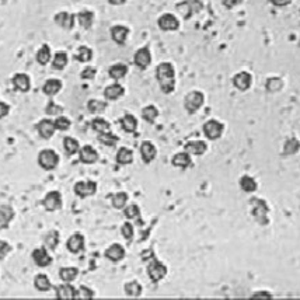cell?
Wrapping results in <instances>:
<instances>
[{
    "instance_id": "8",
    "label": "cell",
    "mask_w": 300,
    "mask_h": 300,
    "mask_svg": "<svg viewBox=\"0 0 300 300\" xmlns=\"http://www.w3.org/2000/svg\"><path fill=\"white\" fill-rule=\"evenodd\" d=\"M44 206L48 212L59 211L62 208V195L59 191H51L45 195Z\"/></svg>"
},
{
    "instance_id": "56",
    "label": "cell",
    "mask_w": 300,
    "mask_h": 300,
    "mask_svg": "<svg viewBox=\"0 0 300 300\" xmlns=\"http://www.w3.org/2000/svg\"><path fill=\"white\" fill-rule=\"evenodd\" d=\"M271 3L278 6V7H285V6H288V4L292 3V0H271Z\"/></svg>"
},
{
    "instance_id": "41",
    "label": "cell",
    "mask_w": 300,
    "mask_h": 300,
    "mask_svg": "<svg viewBox=\"0 0 300 300\" xmlns=\"http://www.w3.org/2000/svg\"><path fill=\"white\" fill-rule=\"evenodd\" d=\"M157 117H159V110L156 108L155 105H147L142 110V118L145 120L146 122L155 123Z\"/></svg>"
},
{
    "instance_id": "30",
    "label": "cell",
    "mask_w": 300,
    "mask_h": 300,
    "mask_svg": "<svg viewBox=\"0 0 300 300\" xmlns=\"http://www.w3.org/2000/svg\"><path fill=\"white\" fill-rule=\"evenodd\" d=\"M34 286L40 292H48L52 288V282L49 280V278L45 274H38L34 279Z\"/></svg>"
},
{
    "instance_id": "6",
    "label": "cell",
    "mask_w": 300,
    "mask_h": 300,
    "mask_svg": "<svg viewBox=\"0 0 300 300\" xmlns=\"http://www.w3.org/2000/svg\"><path fill=\"white\" fill-rule=\"evenodd\" d=\"M203 134L208 139L216 140L219 139L223 134V123H220L216 120H209L203 125Z\"/></svg>"
},
{
    "instance_id": "40",
    "label": "cell",
    "mask_w": 300,
    "mask_h": 300,
    "mask_svg": "<svg viewBox=\"0 0 300 300\" xmlns=\"http://www.w3.org/2000/svg\"><path fill=\"white\" fill-rule=\"evenodd\" d=\"M76 59L81 63H86V62H90L93 59V51L90 49L89 46L86 45H81L79 46L78 54H76Z\"/></svg>"
},
{
    "instance_id": "50",
    "label": "cell",
    "mask_w": 300,
    "mask_h": 300,
    "mask_svg": "<svg viewBox=\"0 0 300 300\" xmlns=\"http://www.w3.org/2000/svg\"><path fill=\"white\" fill-rule=\"evenodd\" d=\"M282 86H283V83L279 78H271L267 81V89L269 91H278L282 89Z\"/></svg>"
},
{
    "instance_id": "2",
    "label": "cell",
    "mask_w": 300,
    "mask_h": 300,
    "mask_svg": "<svg viewBox=\"0 0 300 300\" xmlns=\"http://www.w3.org/2000/svg\"><path fill=\"white\" fill-rule=\"evenodd\" d=\"M38 164L46 171L55 170L58 164H59V156L52 149H44L38 155Z\"/></svg>"
},
{
    "instance_id": "57",
    "label": "cell",
    "mask_w": 300,
    "mask_h": 300,
    "mask_svg": "<svg viewBox=\"0 0 300 300\" xmlns=\"http://www.w3.org/2000/svg\"><path fill=\"white\" fill-rule=\"evenodd\" d=\"M253 298H268V299H271L272 296L269 295V293H264V292H261V293H256V295H253Z\"/></svg>"
},
{
    "instance_id": "19",
    "label": "cell",
    "mask_w": 300,
    "mask_h": 300,
    "mask_svg": "<svg viewBox=\"0 0 300 300\" xmlns=\"http://www.w3.org/2000/svg\"><path fill=\"white\" fill-rule=\"evenodd\" d=\"M156 155H157V149L156 146L150 142V140H145L142 142L140 145V156H142V160L145 163H152L156 159Z\"/></svg>"
},
{
    "instance_id": "16",
    "label": "cell",
    "mask_w": 300,
    "mask_h": 300,
    "mask_svg": "<svg viewBox=\"0 0 300 300\" xmlns=\"http://www.w3.org/2000/svg\"><path fill=\"white\" fill-rule=\"evenodd\" d=\"M67 250L73 254H79L84 250V236L80 233L72 234L66 241Z\"/></svg>"
},
{
    "instance_id": "34",
    "label": "cell",
    "mask_w": 300,
    "mask_h": 300,
    "mask_svg": "<svg viewBox=\"0 0 300 300\" xmlns=\"http://www.w3.org/2000/svg\"><path fill=\"white\" fill-rule=\"evenodd\" d=\"M63 149H65V153H66L67 156H73L79 153L80 145H79V142L75 138L66 136V138L63 139Z\"/></svg>"
},
{
    "instance_id": "22",
    "label": "cell",
    "mask_w": 300,
    "mask_h": 300,
    "mask_svg": "<svg viewBox=\"0 0 300 300\" xmlns=\"http://www.w3.org/2000/svg\"><path fill=\"white\" fill-rule=\"evenodd\" d=\"M105 257L112 262H118V261L123 260V257H125V248L121 244L115 243L105 250Z\"/></svg>"
},
{
    "instance_id": "47",
    "label": "cell",
    "mask_w": 300,
    "mask_h": 300,
    "mask_svg": "<svg viewBox=\"0 0 300 300\" xmlns=\"http://www.w3.org/2000/svg\"><path fill=\"white\" fill-rule=\"evenodd\" d=\"M70 125H72L70 120L63 117V115H59L55 120V126L58 131H67L70 128Z\"/></svg>"
},
{
    "instance_id": "3",
    "label": "cell",
    "mask_w": 300,
    "mask_h": 300,
    "mask_svg": "<svg viewBox=\"0 0 300 300\" xmlns=\"http://www.w3.org/2000/svg\"><path fill=\"white\" fill-rule=\"evenodd\" d=\"M176 9L185 20H189L194 14L200 13L203 9V3L200 0H184L181 3H178Z\"/></svg>"
},
{
    "instance_id": "46",
    "label": "cell",
    "mask_w": 300,
    "mask_h": 300,
    "mask_svg": "<svg viewBox=\"0 0 300 300\" xmlns=\"http://www.w3.org/2000/svg\"><path fill=\"white\" fill-rule=\"evenodd\" d=\"M125 216L131 220H139L140 219V209L138 205H129L128 208H125Z\"/></svg>"
},
{
    "instance_id": "35",
    "label": "cell",
    "mask_w": 300,
    "mask_h": 300,
    "mask_svg": "<svg viewBox=\"0 0 300 300\" xmlns=\"http://www.w3.org/2000/svg\"><path fill=\"white\" fill-rule=\"evenodd\" d=\"M91 128H93L97 134H104V132H110V131H111L110 122H108L107 120L101 118V117L94 118V120L91 121Z\"/></svg>"
},
{
    "instance_id": "49",
    "label": "cell",
    "mask_w": 300,
    "mask_h": 300,
    "mask_svg": "<svg viewBox=\"0 0 300 300\" xmlns=\"http://www.w3.org/2000/svg\"><path fill=\"white\" fill-rule=\"evenodd\" d=\"M96 75H97V69L93 66H87L81 70L80 78L83 79V80H93V79L96 78Z\"/></svg>"
},
{
    "instance_id": "18",
    "label": "cell",
    "mask_w": 300,
    "mask_h": 300,
    "mask_svg": "<svg viewBox=\"0 0 300 300\" xmlns=\"http://www.w3.org/2000/svg\"><path fill=\"white\" fill-rule=\"evenodd\" d=\"M233 84L240 90V91H245L251 87L253 84V76L248 72H240L237 75H234Z\"/></svg>"
},
{
    "instance_id": "54",
    "label": "cell",
    "mask_w": 300,
    "mask_h": 300,
    "mask_svg": "<svg viewBox=\"0 0 300 300\" xmlns=\"http://www.w3.org/2000/svg\"><path fill=\"white\" fill-rule=\"evenodd\" d=\"M9 112H10V105L3 102V101H0V120L6 118L9 115Z\"/></svg>"
},
{
    "instance_id": "27",
    "label": "cell",
    "mask_w": 300,
    "mask_h": 300,
    "mask_svg": "<svg viewBox=\"0 0 300 300\" xmlns=\"http://www.w3.org/2000/svg\"><path fill=\"white\" fill-rule=\"evenodd\" d=\"M76 20H78L79 24H80L83 28L89 30V28H91L93 21H94V13L90 10L79 11L78 14H76Z\"/></svg>"
},
{
    "instance_id": "38",
    "label": "cell",
    "mask_w": 300,
    "mask_h": 300,
    "mask_svg": "<svg viewBox=\"0 0 300 300\" xmlns=\"http://www.w3.org/2000/svg\"><path fill=\"white\" fill-rule=\"evenodd\" d=\"M107 107H108V104H107V101H101V100H90L89 102H87V110H89L91 114H101V112H104L105 110H107Z\"/></svg>"
},
{
    "instance_id": "12",
    "label": "cell",
    "mask_w": 300,
    "mask_h": 300,
    "mask_svg": "<svg viewBox=\"0 0 300 300\" xmlns=\"http://www.w3.org/2000/svg\"><path fill=\"white\" fill-rule=\"evenodd\" d=\"M37 131H38V134H40V136L42 139H51L56 131L55 121L48 120V118L46 120H41L40 122L37 123Z\"/></svg>"
},
{
    "instance_id": "33",
    "label": "cell",
    "mask_w": 300,
    "mask_h": 300,
    "mask_svg": "<svg viewBox=\"0 0 300 300\" xmlns=\"http://www.w3.org/2000/svg\"><path fill=\"white\" fill-rule=\"evenodd\" d=\"M117 161L122 166L131 164L134 161V152L128 147H121L117 153Z\"/></svg>"
},
{
    "instance_id": "23",
    "label": "cell",
    "mask_w": 300,
    "mask_h": 300,
    "mask_svg": "<svg viewBox=\"0 0 300 300\" xmlns=\"http://www.w3.org/2000/svg\"><path fill=\"white\" fill-rule=\"evenodd\" d=\"M62 90V81L58 79H48L42 86V93L48 97H54Z\"/></svg>"
},
{
    "instance_id": "29",
    "label": "cell",
    "mask_w": 300,
    "mask_h": 300,
    "mask_svg": "<svg viewBox=\"0 0 300 300\" xmlns=\"http://www.w3.org/2000/svg\"><path fill=\"white\" fill-rule=\"evenodd\" d=\"M37 62L40 63V65H42V66H45V65H48L49 62H51V59H52V52H51V48H49V45L44 44L40 49H38V52H37Z\"/></svg>"
},
{
    "instance_id": "31",
    "label": "cell",
    "mask_w": 300,
    "mask_h": 300,
    "mask_svg": "<svg viewBox=\"0 0 300 300\" xmlns=\"http://www.w3.org/2000/svg\"><path fill=\"white\" fill-rule=\"evenodd\" d=\"M126 73H128V66L123 63H115L108 69V75L114 80H121L126 76Z\"/></svg>"
},
{
    "instance_id": "9",
    "label": "cell",
    "mask_w": 300,
    "mask_h": 300,
    "mask_svg": "<svg viewBox=\"0 0 300 300\" xmlns=\"http://www.w3.org/2000/svg\"><path fill=\"white\" fill-rule=\"evenodd\" d=\"M157 24H159V28L163 31H176L180 27V21H178L177 17L174 14H170V13L160 16L157 20Z\"/></svg>"
},
{
    "instance_id": "5",
    "label": "cell",
    "mask_w": 300,
    "mask_h": 300,
    "mask_svg": "<svg viewBox=\"0 0 300 300\" xmlns=\"http://www.w3.org/2000/svg\"><path fill=\"white\" fill-rule=\"evenodd\" d=\"M147 275L153 282H159L167 275V267L159 260L153 258L150 261V264L147 265Z\"/></svg>"
},
{
    "instance_id": "28",
    "label": "cell",
    "mask_w": 300,
    "mask_h": 300,
    "mask_svg": "<svg viewBox=\"0 0 300 300\" xmlns=\"http://www.w3.org/2000/svg\"><path fill=\"white\" fill-rule=\"evenodd\" d=\"M121 126L125 132L128 134H134L135 131L138 129V120L135 118L132 114H125L121 118Z\"/></svg>"
},
{
    "instance_id": "25",
    "label": "cell",
    "mask_w": 300,
    "mask_h": 300,
    "mask_svg": "<svg viewBox=\"0 0 300 300\" xmlns=\"http://www.w3.org/2000/svg\"><path fill=\"white\" fill-rule=\"evenodd\" d=\"M13 219H14V209L9 205H1L0 206V227L1 229L9 227Z\"/></svg>"
},
{
    "instance_id": "32",
    "label": "cell",
    "mask_w": 300,
    "mask_h": 300,
    "mask_svg": "<svg viewBox=\"0 0 300 300\" xmlns=\"http://www.w3.org/2000/svg\"><path fill=\"white\" fill-rule=\"evenodd\" d=\"M69 63V58L66 52H56L55 56H52V69L55 70H63Z\"/></svg>"
},
{
    "instance_id": "4",
    "label": "cell",
    "mask_w": 300,
    "mask_h": 300,
    "mask_svg": "<svg viewBox=\"0 0 300 300\" xmlns=\"http://www.w3.org/2000/svg\"><path fill=\"white\" fill-rule=\"evenodd\" d=\"M205 102V96L203 93H200L198 90H194L188 93L185 96V100H184V107L185 110L189 112V114H195V112L200 110V107L203 105Z\"/></svg>"
},
{
    "instance_id": "20",
    "label": "cell",
    "mask_w": 300,
    "mask_h": 300,
    "mask_svg": "<svg viewBox=\"0 0 300 300\" xmlns=\"http://www.w3.org/2000/svg\"><path fill=\"white\" fill-rule=\"evenodd\" d=\"M125 94V89L120 83H112L110 86H107L104 90V97L108 101H115L121 99Z\"/></svg>"
},
{
    "instance_id": "11",
    "label": "cell",
    "mask_w": 300,
    "mask_h": 300,
    "mask_svg": "<svg viewBox=\"0 0 300 300\" xmlns=\"http://www.w3.org/2000/svg\"><path fill=\"white\" fill-rule=\"evenodd\" d=\"M33 260L34 262L41 268L49 267V265L52 264V257L49 256L46 247H38V248H35L33 251Z\"/></svg>"
},
{
    "instance_id": "48",
    "label": "cell",
    "mask_w": 300,
    "mask_h": 300,
    "mask_svg": "<svg viewBox=\"0 0 300 300\" xmlns=\"http://www.w3.org/2000/svg\"><path fill=\"white\" fill-rule=\"evenodd\" d=\"M299 140H296L295 138H292V139H289V140L285 143V153H286V155H293V153H296V152L299 150Z\"/></svg>"
},
{
    "instance_id": "42",
    "label": "cell",
    "mask_w": 300,
    "mask_h": 300,
    "mask_svg": "<svg viewBox=\"0 0 300 300\" xmlns=\"http://www.w3.org/2000/svg\"><path fill=\"white\" fill-rule=\"evenodd\" d=\"M240 187L244 192H254L257 189L256 180L251 178L250 176H243L240 178Z\"/></svg>"
},
{
    "instance_id": "45",
    "label": "cell",
    "mask_w": 300,
    "mask_h": 300,
    "mask_svg": "<svg viewBox=\"0 0 300 300\" xmlns=\"http://www.w3.org/2000/svg\"><path fill=\"white\" fill-rule=\"evenodd\" d=\"M45 112H46L48 115H51V117H59V115H62V112H63V107L58 105L55 101L49 100L48 101V104H46V107H45Z\"/></svg>"
},
{
    "instance_id": "52",
    "label": "cell",
    "mask_w": 300,
    "mask_h": 300,
    "mask_svg": "<svg viewBox=\"0 0 300 300\" xmlns=\"http://www.w3.org/2000/svg\"><path fill=\"white\" fill-rule=\"evenodd\" d=\"M10 253L11 245L7 241H4V240H0V260H4Z\"/></svg>"
},
{
    "instance_id": "13",
    "label": "cell",
    "mask_w": 300,
    "mask_h": 300,
    "mask_svg": "<svg viewBox=\"0 0 300 300\" xmlns=\"http://www.w3.org/2000/svg\"><path fill=\"white\" fill-rule=\"evenodd\" d=\"M11 81H13V86L17 91L28 93L31 89V79L25 73H16L11 79Z\"/></svg>"
},
{
    "instance_id": "15",
    "label": "cell",
    "mask_w": 300,
    "mask_h": 300,
    "mask_svg": "<svg viewBox=\"0 0 300 300\" xmlns=\"http://www.w3.org/2000/svg\"><path fill=\"white\" fill-rule=\"evenodd\" d=\"M79 156H80V161L84 163V164H94V163L99 160V153H97V150L90 145L80 147Z\"/></svg>"
},
{
    "instance_id": "14",
    "label": "cell",
    "mask_w": 300,
    "mask_h": 300,
    "mask_svg": "<svg viewBox=\"0 0 300 300\" xmlns=\"http://www.w3.org/2000/svg\"><path fill=\"white\" fill-rule=\"evenodd\" d=\"M54 20L59 27H62L65 30H72L75 27V22H76V16L72 13H67V11H60L54 17Z\"/></svg>"
},
{
    "instance_id": "36",
    "label": "cell",
    "mask_w": 300,
    "mask_h": 300,
    "mask_svg": "<svg viewBox=\"0 0 300 300\" xmlns=\"http://www.w3.org/2000/svg\"><path fill=\"white\" fill-rule=\"evenodd\" d=\"M79 269L75 267H65L60 268L59 271V277L63 282H73L75 279L78 278Z\"/></svg>"
},
{
    "instance_id": "10",
    "label": "cell",
    "mask_w": 300,
    "mask_h": 300,
    "mask_svg": "<svg viewBox=\"0 0 300 300\" xmlns=\"http://www.w3.org/2000/svg\"><path fill=\"white\" fill-rule=\"evenodd\" d=\"M134 63L140 69H146L152 63V54H150V49L149 46H143V48H139L134 56Z\"/></svg>"
},
{
    "instance_id": "7",
    "label": "cell",
    "mask_w": 300,
    "mask_h": 300,
    "mask_svg": "<svg viewBox=\"0 0 300 300\" xmlns=\"http://www.w3.org/2000/svg\"><path fill=\"white\" fill-rule=\"evenodd\" d=\"M75 194L80 198H87L96 194L97 191V182L94 181H79L75 184Z\"/></svg>"
},
{
    "instance_id": "39",
    "label": "cell",
    "mask_w": 300,
    "mask_h": 300,
    "mask_svg": "<svg viewBox=\"0 0 300 300\" xmlns=\"http://www.w3.org/2000/svg\"><path fill=\"white\" fill-rule=\"evenodd\" d=\"M99 140L104 146L108 147H114L117 146V143L120 142V138L117 135H114L112 132H104V134H99Z\"/></svg>"
},
{
    "instance_id": "55",
    "label": "cell",
    "mask_w": 300,
    "mask_h": 300,
    "mask_svg": "<svg viewBox=\"0 0 300 300\" xmlns=\"http://www.w3.org/2000/svg\"><path fill=\"white\" fill-rule=\"evenodd\" d=\"M240 3H243V0H223V6L226 9H233L236 6H239Z\"/></svg>"
},
{
    "instance_id": "21",
    "label": "cell",
    "mask_w": 300,
    "mask_h": 300,
    "mask_svg": "<svg viewBox=\"0 0 300 300\" xmlns=\"http://www.w3.org/2000/svg\"><path fill=\"white\" fill-rule=\"evenodd\" d=\"M129 35V28L125 25H114L111 28V38L114 40V42H117L118 45H123L128 40Z\"/></svg>"
},
{
    "instance_id": "58",
    "label": "cell",
    "mask_w": 300,
    "mask_h": 300,
    "mask_svg": "<svg viewBox=\"0 0 300 300\" xmlns=\"http://www.w3.org/2000/svg\"><path fill=\"white\" fill-rule=\"evenodd\" d=\"M125 1H126V0H108V3H110V4H114V6H121Z\"/></svg>"
},
{
    "instance_id": "37",
    "label": "cell",
    "mask_w": 300,
    "mask_h": 300,
    "mask_svg": "<svg viewBox=\"0 0 300 300\" xmlns=\"http://www.w3.org/2000/svg\"><path fill=\"white\" fill-rule=\"evenodd\" d=\"M123 289H125V293L131 298H138L142 295V285L138 280H131V282L125 283Z\"/></svg>"
},
{
    "instance_id": "1",
    "label": "cell",
    "mask_w": 300,
    "mask_h": 300,
    "mask_svg": "<svg viewBox=\"0 0 300 300\" xmlns=\"http://www.w3.org/2000/svg\"><path fill=\"white\" fill-rule=\"evenodd\" d=\"M156 79L164 94H171L176 89V69L168 62H161L156 69Z\"/></svg>"
},
{
    "instance_id": "26",
    "label": "cell",
    "mask_w": 300,
    "mask_h": 300,
    "mask_svg": "<svg viewBox=\"0 0 300 300\" xmlns=\"http://www.w3.org/2000/svg\"><path fill=\"white\" fill-rule=\"evenodd\" d=\"M171 163H173V166L178 167V168H188L192 164L191 155L187 153V152H180L177 155H174Z\"/></svg>"
},
{
    "instance_id": "51",
    "label": "cell",
    "mask_w": 300,
    "mask_h": 300,
    "mask_svg": "<svg viewBox=\"0 0 300 300\" xmlns=\"http://www.w3.org/2000/svg\"><path fill=\"white\" fill-rule=\"evenodd\" d=\"M121 232H122L123 237H125L128 241H131V240H132V237H134V226H132V223H129V222L123 223Z\"/></svg>"
},
{
    "instance_id": "53",
    "label": "cell",
    "mask_w": 300,
    "mask_h": 300,
    "mask_svg": "<svg viewBox=\"0 0 300 300\" xmlns=\"http://www.w3.org/2000/svg\"><path fill=\"white\" fill-rule=\"evenodd\" d=\"M78 298H83V299H91L94 298V292L87 288V286H80L78 289Z\"/></svg>"
},
{
    "instance_id": "43",
    "label": "cell",
    "mask_w": 300,
    "mask_h": 300,
    "mask_svg": "<svg viewBox=\"0 0 300 300\" xmlns=\"http://www.w3.org/2000/svg\"><path fill=\"white\" fill-rule=\"evenodd\" d=\"M111 202L112 206L115 209H122V208H125L126 202H128V194L126 192H118L112 197Z\"/></svg>"
},
{
    "instance_id": "24",
    "label": "cell",
    "mask_w": 300,
    "mask_h": 300,
    "mask_svg": "<svg viewBox=\"0 0 300 300\" xmlns=\"http://www.w3.org/2000/svg\"><path fill=\"white\" fill-rule=\"evenodd\" d=\"M184 147H185V152H187V153L195 156H202L208 150V145H206V142H203V140H191V142H188Z\"/></svg>"
},
{
    "instance_id": "17",
    "label": "cell",
    "mask_w": 300,
    "mask_h": 300,
    "mask_svg": "<svg viewBox=\"0 0 300 300\" xmlns=\"http://www.w3.org/2000/svg\"><path fill=\"white\" fill-rule=\"evenodd\" d=\"M56 298L62 300L78 299V289H75L70 282H65L63 285L56 286Z\"/></svg>"
},
{
    "instance_id": "44",
    "label": "cell",
    "mask_w": 300,
    "mask_h": 300,
    "mask_svg": "<svg viewBox=\"0 0 300 300\" xmlns=\"http://www.w3.org/2000/svg\"><path fill=\"white\" fill-rule=\"evenodd\" d=\"M44 241L45 245H46L49 250H55L56 247H58V244H59V233L55 232V230L49 232V233L45 236Z\"/></svg>"
}]
</instances>
